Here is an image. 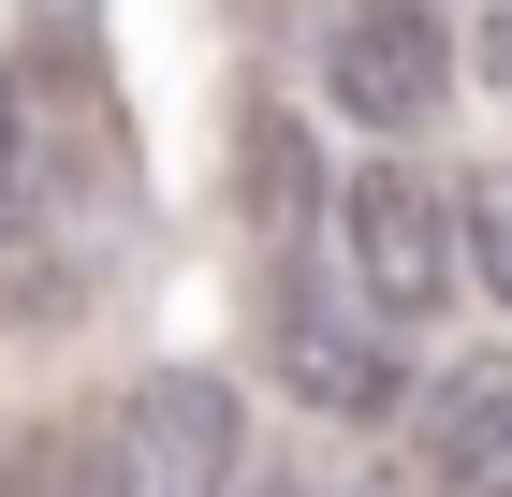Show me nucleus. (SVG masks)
I'll return each mask as SVG.
<instances>
[{"mask_svg":"<svg viewBox=\"0 0 512 497\" xmlns=\"http://www.w3.org/2000/svg\"><path fill=\"white\" fill-rule=\"evenodd\" d=\"M118 497H249V395L220 366H147L103 424Z\"/></svg>","mask_w":512,"mask_h":497,"instance_id":"obj_1","label":"nucleus"},{"mask_svg":"<svg viewBox=\"0 0 512 497\" xmlns=\"http://www.w3.org/2000/svg\"><path fill=\"white\" fill-rule=\"evenodd\" d=\"M337 264L381 322H439V293L469 278V220L439 191L425 161H366L352 191H337Z\"/></svg>","mask_w":512,"mask_h":497,"instance_id":"obj_2","label":"nucleus"},{"mask_svg":"<svg viewBox=\"0 0 512 497\" xmlns=\"http://www.w3.org/2000/svg\"><path fill=\"white\" fill-rule=\"evenodd\" d=\"M322 103L410 147L439 103H454V30H439V0H337V30H322Z\"/></svg>","mask_w":512,"mask_h":497,"instance_id":"obj_3","label":"nucleus"},{"mask_svg":"<svg viewBox=\"0 0 512 497\" xmlns=\"http://www.w3.org/2000/svg\"><path fill=\"white\" fill-rule=\"evenodd\" d=\"M410 483L425 497H512V351L439 366V395L410 410Z\"/></svg>","mask_w":512,"mask_h":497,"instance_id":"obj_4","label":"nucleus"},{"mask_svg":"<svg viewBox=\"0 0 512 497\" xmlns=\"http://www.w3.org/2000/svg\"><path fill=\"white\" fill-rule=\"evenodd\" d=\"M395 322H381V307H322V293H278V381H293V395H308V410H337V424H366V410H381V395H395Z\"/></svg>","mask_w":512,"mask_h":497,"instance_id":"obj_5","label":"nucleus"},{"mask_svg":"<svg viewBox=\"0 0 512 497\" xmlns=\"http://www.w3.org/2000/svg\"><path fill=\"white\" fill-rule=\"evenodd\" d=\"M454 220H469V278L512 307V161H483L469 191H454Z\"/></svg>","mask_w":512,"mask_h":497,"instance_id":"obj_6","label":"nucleus"},{"mask_svg":"<svg viewBox=\"0 0 512 497\" xmlns=\"http://www.w3.org/2000/svg\"><path fill=\"white\" fill-rule=\"evenodd\" d=\"M0 497H118V468H103V454H59V439H30V454H0Z\"/></svg>","mask_w":512,"mask_h":497,"instance_id":"obj_7","label":"nucleus"},{"mask_svg":"<svg viewBox=\"0 0 512 497\" xmlns=\"http://www.w3.org/2000/svg\"><path fill=\"white\" fill-rule=\"evenodd\" d=\"M469 59H483V88H498V103H512V0H498V15H483V44H469Z\"/></svg>","mask_w":512,"mask_h":497,"instance_id":"obj_8","label":"nucleus"},{"mask_svg":"<svg viewBox=\"0 0 512 497\" xmlns=\"http://www.w3.org/2000/svg\"><path fill=\"white\" fill-rule=\"evenodd\" d=\"M15 161H30V117H15V88H0V205H15Z\"/></svg>","mask_w":512,"mask_h":497,"instance_id":"obj_9","label":"nucleus"},{"mask_svg":"<svg viewBox=\"0 0 512 497\" xmlns=\"http://www.w3.org/2000/svg\"><path fill=\"white\" fill-rule=\"evenodd\" d=\"M249 497H308V483H249Z\"/></svg>","mask_w":512,"mask_h":497,"instance_id":"obj_10","label":"nucleus"}]
</instances>
